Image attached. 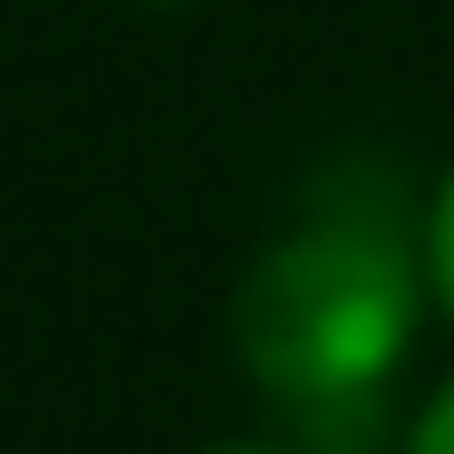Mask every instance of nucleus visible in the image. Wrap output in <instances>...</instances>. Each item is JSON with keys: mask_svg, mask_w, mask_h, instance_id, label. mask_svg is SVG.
I'll list each match as a JSON object with an SVG mask.
<instances>
[{"mask_svg": "<svg viewBox=\"0 0 454 454\" xmlns=\"http://www.w3.org/2000/svg\"><path fill=\"white\" fill-rule=\"evenodd\" d=\"M426 242L387 193H319L252 252L232 290V348L252 387L300 416V435H367L377 396L426 329Z\"/></svg>", "mask_w": 454, "mask_h": 454, "instance_id": "1", "label": "nucleus"}, {"mask_svg": "<svg viewBox=\"0 0 454 454\" xmlns=\"http://www.w3.org/2000/svg\"><path fill=\"white\" fill-rule=\"evenodd\" d=\"M416 242H426V290H435V309L454 319V165L435 175L426 213H416Z\"/></svg>", "mask_w": 454, "mask_h": 454, "instance_id": "2", "label": "nucleus"}, {"mask_svg": "<svg viewBox=\"0 0 454 454\" xmlns=\"http://www.w3.org/2000/svg\"><path fill=\"white\" fill-rule=\"evenodd\" d=\"M406 454H454V377L416 406V426H406Z\"/></svg>", "mask_w": 454, "mask_h": 454, "instance_id": "3", "label": "nucleus"}, {"mask_svg": "<svg viewBox=\"0 0 454 454\" xmlns=\"http://www.w3.org/2000/svg\"><path fill=\"white\" fill-rule=\"evenodd\" d=\"M145 10H184V0H145Z\"/></svg>", "mask_w": 454, "mask_h": 454, "instance_id": "5", "label": "nucleus"}, {"mask_svg": "<svg viewBox=\"0 0 454 454\" xmlns=\"http://www.w3.org/2000/svg\"><path fill=\"white\" fill-rule=\"evenodd\" d=\"M203 454H309V445H203Z\"/></svg>", "mask_w": 454, "mask_h": 454, "instance_id": "4", "label": "nucleus"}]
</instances>
